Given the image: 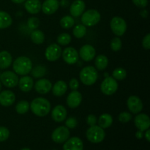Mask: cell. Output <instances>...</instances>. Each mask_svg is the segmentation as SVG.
Segmentation results:
<instances>
[{
	"label": "cell",
	"instance_id": "9",
	"mask_svg": "<svg viewBox=\"0 0 150 150\" xmlns=\"http://www.w3.org/2000/svg\"><path fill=\"white\" fill-rule=\"evenodd\" d=\"M70 136V130L67 127L60 126L54 130L51 135L52 140L57 144L65 142Z\"/></svg>",
	"mask_w": 150,
	"mask_h": 150
},
{
	"label": "cell",
	"instance_id": "13",
	"mask_svg": "<svg viewBox=\"0 0 150 150\" xmlns=\"http://www.w3.org/2000/svg\"><path fill=\"white\" fill-rule=\"evenodd\" d=\"M134 123L138 130L145 131L150 127V119L146 114H139L135 117Z\"/></svg>",
	"mask_w": 150,
	"mask_h": 150
},
{
	"label": "cell",
	"instance_id": "45",
	"mask_svg": "<svg viewBox=\"0 0 150 150\" xmlns=\"http://www.w3.org/2000/svg\"><path fill=\"white\" fill-rule=\"evenodd\" d=\"M136 136L138 139H141L144 137V132L141 131V130H138L136 133Z\"/></svg>",
	"mask_w": 150,
	"mask_h": 150
},
{
	"label": "cell",
	"instance_id": "14",
	"mask_svg": "<svg viewBox=\"0 0 150 150\" xmlns=\"http://www.w3.org/2000/svg\"><path fill=\"white\" fill-rule=\"evenodd\" d=\"M79 54L83 61L90 62L95 57L96 51L92 45H89V44H86L80 48Z\"/></svg>",
	"mask_w": 150,
	"mask_h": 150
},
{
	"label": "cell",
	"instance_id": "44",
	"mask_svg": "<svg viewBox=\"0 0 150 150\" xmlns=\"http://www.w3.org/2000/svg\"><path fill=\"white\" fill-rule=\"evenodd\" d=\"M69 86L72 90H77L79 87V82L76 79H72L69 82Z\"/></svg>",
	"mask_w": 150,
	"mask_h": 150
},
{
	"label": "cell",
	"instance_id": "34",
	"mask_svg": "<svg viewBox=\"0 0 150 150\" xmlns=\"http://www.w3.org/2000/svg\"><path fill=\"white\" fill-rule=\"evenodd\" d=\"M30 73H32V76L36 78V79L42 78L46 73V68L44 66L38 65L34 67V68H32Z\"/></svg>",
	"mask_w": 150,
	"mask_h": 150
},
{
	"label": "cell",
	"instance_id": "48",
	"mask_svg": "<svg viewBox=\"0 0 150 150\" xmlns=\"http://www.w3.org/2000/svg\"><path fill=\"white\" fill-rule=\"evenodd\" d=\"M13 3H16V4H21V3L24 2L26 0H11Z\"/></svg>",
	"mask_w": 150,
	"mask_h": 150
},
{
	"label": "cell",
	"instance_id": "1",
	"mask_svg": "<svg viewBox=\"0 0 150 150\" xmlns=\"http://www.w3.org/2000/svg\"><path fill=\"white\" fill-rule=\"evenodd\" d=\"M29 105L32 112L39 117H45L51 111V103L48 100L43 98H35Z\"/></svg>",
	"mask_w": 150,
	"mask_h": 150
},
{
	"label": "cell",
	"instance_id": "8",
	"mask_svg": "<svg viewBox=\"0 0 150 150\" xmlns=\"http://www.w3.org/2000/svg\"><path fill=\"white\" fill-rule=\"evenodd\" d=\"M18 75L14 72L4 71L0 74V81L6 87H15L18 83Z\"/></svg>",
	"mask_w": 150,
	"mask_h": 150
},
{
	"label": "cell",
	"instance_id": "12",
	"mask_svg": "<svg viewBox=\"0 0 150 150\" xmlns=\"http://www.w3.org/2000/svg\"><path fill=\"white\" fill-rule=\"evenodd\" d=\"M127 105L130 112L133 114H139L143 109V103L142 100L136 95H131L127 100Z\"/></svg>",
	"mask_w": 150,
	"mask_h": 150
},
{
	"label": "cell",
	"instance_id": "38",
	"mask_svg": "<svg viewBox=\"0 0 150 150\" xmlns=\"http://www.w3.org/2000/svg\"><path fill=\"white\" fill-rule=\"evenodd\" d=\"M132 120V114L129 112H122L119 115V121L122 123L129 122Z\"/></svg>",
	"mask_w": 150,
	"mask_h": 150
},
{
	"label": "cell",
	"instance_id": "22",
	"mask_svg": "<svg viewBox=\"0 0 150 150\" xmlns=\"http://www.w3.org/2000/svg\"><path fill=\"white\" fill-rule=\"evenodd\" d=\"M19 89L23 92H29L34 86V81L31 76H23L18 80Z\"/></svg>",
	"mask_w": 150,
	"mask_h": 150
},
{
	"label": "cell",
	"instance_id": "21",
	"mask_svg": "<svg viewBox=\"0 0 150 150\" xmlns=\"http://www.w3.org/2000/svg\"><path fill=\"white\" fill-rule=\"evenodd\" d=\"M67 110L63 105H58L54 108L51 111V117L57 122H62L67 117Z\"/></svg>",
	"mask_w": 150,
	"mask_h": 150
},
{
	"label": "cell",
	"instance_id": "40",
	"mask_svg": "<svg viewBox=\"0 0 150 150\" xmlns=\"http://www.w3.org/2000/svg\"><path fill=\"white\" fill-rule=\"evenodd\" d=\"M65 125L67 126V128L73 129L77 126L78 121L76 118L74 117H69L65 122Z\"/></svg>",
	"mask_w": 150,
	"mask_h": 150
},
{
	"label": "cell",
	"instance_id": "2",
	"mask_svg": "<svg viewBox=\"0 0 150 150\" xmlns=\"http://www.w3.org/2000/svg\"><path fill=\"white\" fill-rule=\"evenodd\" d=\"M13 68L17 75L26 76L29 74L32 69V62L29 57H18L13 63Z\"/></svg>",
	"mask_w": 150,
	"mask_h": 150
},
{
	"label": "cell",
	"instance_id": "18",
	"mask_svg": "<svg viewBox=\"0 0 150 150\" xmlns=\"http://www.w3.org/2000/svg\"><path fill=\"white\" fill-rule=\"evenodd\" d=\"M52 88V83L48 79H42L38 80L35 84V89L37 92L41 95L48 93Z\"/></svg>",
	"mask_w": 150,
	"mask_h": 150
},
{
	"label": "cell",
	"instance_id": "20",
	"mask_svg": "<svg viewBox=\"0 0 150 150\" xmlns=\"http://www.w3.org/2000/svg\"><path fill=\"white\" fill-rule=\"evenodd\" d=\"M82 101L81 94L77 90H73L67 98V105L70 108H75L79 106Z\"/></svg>",
	"mask_w": 150,
	"mask_h": 150
},
{
	"label": "cell",
	"instance_id": "50",
	"mask_svg": "<svg viewBox=\"0 0 150 150\" xmlns=\"http://www.w3.org/2000/svg\"><path fill=\"white\" fill-rule=\"evenodd\" d=\"M1 87H2V86H1V81H0V92H1Z\"/></svg>",
	"mask_w": 150,
	"mask_h": 150
},
{
	"label": "cell",
	"instance_id": "16",
	"mask_svg": "<svg viewBox=\"0 0 150 150\" xmlns=\"http://www.w3.org/2000/svg\"><path fill=\"white\" fill-rule=\"evenodd\" d=\"M86 4L83 0H75L70 7V13L72 17L78 18L81 16L85 10Z\"/></svg>",
	"mask_w": 150,
	"mask_h": 150
},
{
	"label": "cell",
	"instance_id": "51",
	"mask_svg": "<svg viewBox=\"0 0 150 150\" xmlns=\"http://www.w3.org/2000/svg\"><path fill=\"white\" fill-rule=\"evenodd\" d=\"M0 74H1V73H0Z\"/></svg>",
	"mask_w": 150,
	"mask_h": 150
},
{
	"label": "cell",
	"instance_id": "46",
	"mask_svg": "<svg viewBox=\"0 0 150 150\" xmlns=\"http://www.w3.org/2000/svg\"><path fill=\"white\" fill-rule=\"evenodd\" d=\"M141 16H142V18H147L148 16V11L146 10H143L141 11Z\"/></svg>",
	"mask_w": 150,
	"mask_h": 150
},
{
	"label": "cell",
	"instance_id": "7",
	"mask_svg": "<svg viewBox=\"0 0 150 150\" xmlns=\"http://www.w3.org/2000/svg\"><path fill=\"white\" fill-rule=\"evenodd\" d=\"M118 86V83L116 79L111 76H108L101 83V92L105 95H111L117 92Z\"/></svg>",
	"mask_w": 150,
	"mask_h": 150
},
{
	"label": "cell",
	"instance_id": "23",
	"mask_svg": "<svg viewBox=\"0 0 150 150\" xmlns=\"http://www.w3.org/2000/svg\"><path fill=\"white\" fill-rule=\"evenodd\" d=\"M24 7L30 14H38L41 10V4L40 0H26Z\"/></svg>",
	"mask_w": 150,
	"mask_h": 150
},
{
	"label": "cell",
	"instance_id": "39",
	"mask_svg": "<svg viewBox=\"0 0 150 150\" xmlns=\"http://www.w3.org/2000/svg\"><path fill=\"white\" fill-rule=\"evenodd\" d=\"M10 136V130L5 127H0V142H4Z\"/></svg>",
	"mask_w": 150,
	"mask_h": 150
},
{
	"label": "cell",
	"instance_id": "19",
	"mask_svg": "<svg viewBox=\"0 0 150 150\" xmlns=\"http://www.w3.org/2000/svg\"><path fill=\"white\" fill-rule=\"evenodd\" d=\"M83 144L79 137H73L67 139L63 146V150H83Z\"/></svg>",
	"mask_w": 150,
	"mask_h": 150
},
{
	"label": "cell",
	"instance_id": "32",
	"mask_svg": "<svg viewBox=\"0 0 150 150\" xmlns=\"http://www.w3.org/2000/svg\"><path fill=\"white\" fill-rule=\"evenodd\" d=\"M73 35L78 39L83 38L86 35V28L84 25L83 24H78L73 28Z\"/></svg>",
	"mask_w": 150,
	"mask_h": 150
},
{
	"label": "cell",
	"instance_id": "47",
	"mask_svg": "<svg viewBox=\"0 0 150 150\" xmlns=\"http://www.w3.org/2000/svg\"><path fill=\"white\" fill-rule=\"evenodd\" d=\"M144 137L148 142H150V130H149V129H147V130H146V133H145V134H144Z\"/></svg>",
	"mask_w": 150,
	"mask_h": 150
},
{
	"label": "cell",
	"instance_id": "41",
	"mask_svg": "<svg viewBox=\"0 0 150 150\" xmlns=\"http://www.w3.org/2000/svg\"><path fill=\"white\" fill-rule=\"evenodd\" d=\"M142 46L144 49L149 50L150 48V34H147L142 40Z\"/></svg>",
	"mask_w": 150,
	"mask_h": 150
},
{
	"label": "cell",
	"instance_id": "30",
	"mask_svg": "<svg viewBox=\"0 0 150 150\" xmlns=\"http://www.w3.org/2000/svg\"><path fill=\"white\" fill-rule=\"evenodd\" d=\"M60 25L62 28L65 29H70L75 24V20L73 17L70 16H65L60 19Z\"/></svg>",
	"mask_w": 150,
	"mask_h": 150
},
{
	"label": "cell",
	"instance_id": "33",
	"mask_svg": "<svg viewBox=\"0 0 150 150\" xmlns=\"http://www.w3.org/2000/svg\"><path fill=\"white\" fill-rule=\"evenodd\" d=\"M112 77L118 81H122L127 77V71L122 67H117L113 71Z\"/></svg>",
	"mask_w": 150,
	"mask_h": 150
},
{
	"label": "cell",
	"instance_id": "25",
	"mask_svg": "<svg viewBox=\"0 0 150 150\" xmlns=\"http://www.w3.org/2000/svg\"><path fill=\"white\" fill-rule=\"evenodd\" d=\"M13 62L12 55L7 51L0 52V69H7L11 65Z\"/></svg>",
	"mask_w": 150,
	"mask_h": 150
},
{
	"label": "cell",
	"instance_id": "24",
	"mask_svg": "<svg viewBox=\"0 0 150 150\" xmlns=\"http://www.w3.org/2000/svg\"><path fill=\"white\" fill-rule=\"evenodd\" d=\"M53 95L57 97H61L65 94L67 90V84L64 81H58L52 86Z\"/></svg>",
	"mask_w": 150,
	"mask_h": 150
},
{
	"label": "cell",
	"instance_id": "11",
	"mask_svg": "<svg viewBox=\"0 0 150 150\" xmlns=\"http://www.w3.org/2000/svg\"><path fill=\"white\" fill-rule=\"evenodd\" d=\"M64 61L68 64H74L79 61V54L76 48L73 47H67L62 52Z\"/></svg>",
	"mask_w": 150,
	"mask_h": 150
},
{
	"label": "cell",
	"instance_id": "29",
	"mask_svg": "<svg viewBox=\"0 0 150 150\" xmlns=\"http://www.w3.org/2000/svg\"><path fill=\"white\" fill-rule=\"evenodd\" d=\"M30 38L31 40L37 45L43 43V42L45 41V35L42 31L38 30V29H35L32 31Z\"/></svg>",
	"mask_w": 150,
	"mask_h": 150
},
{
	"label": "cell",
	"instance_id": "10",
	"mask_svg": "<svg viewBox=\"0 0 150 150\" xmlns=\"http://www.w3.org/2000/svg\"><path fill=\"white\" fill-rule=\"evenodd\" d=\"M62 52V51L60 45L57 43H53L47 47L45 51V57L48 61H57L61 57Z\"/></svg>",
	"mask_w": 150,
	"mask_h": 150
},
{
	"label": "cell",
	"instance_id": "43",
	"mask_svg": "<svg viewBox=\"0 0 150 150\" xmlns=\"http://www.w3.org/2000/svg\"><path fill=\"white\" fill-rule=\"evenodd\" d=\"M132 1L135 5L142 8H144L148 4V0H132Z\"/></svg>",
	"mask_w": 150,
	"mask_h": 150
},
{
	"label": "cell",
	"instance_id": "6",
	"mask_svg": "<svg viewBox=\"0 0 150 150\" xmlns=\"http://www.w3.org/2000/svg\"><path fill=\"white\" fill-rule=\"evenodd\" d=\"M110 26L112 32L117 36H122L127 31V23L121 17L116 16L111 19Z\"/></svg>",
	"mask_w": 150,
	"mask_h": 150
},
{
	"label": "cell",
	"instance_id": "49",
	"mask_svg": "<svg viewBox=\"0 0 150 150\" xmlns=\"http://www.w3.org/2000/svg\"><path fill=\"white\" fill-rule=\"evenodd\" d=\"M21 150H31V149H29V148H23V149H22Z\"/></svg>",
	"mask_w": 150,
	"mask_h": 150
},
{
	"label": "cell",
	"instance_id": "31",
	"mask_svg": "<svg viewBox=\"0 0 150 150\" xmlns=\"http://www.w3.org/2000/svg\"><path fill=\"white\" fill-rule=\"evenodd\" d=\"M29 103L26 100H21L16 104V111L19 114H24L29 110Z\"/></svg>",
	"mask_w": 150,
	"mask_h": 150
},
{
	"label": "cell",
	"instance_id": "35",
	"mask_svg": "<svg viewBox=\"0 0 150 150\" xmlns=\"http://www.w3.org/2000/svg\"><path fill=\"white\" fill-rule=\"evenodd\" d=\"M58 44L61 45H67L71 41V36L68 33L60 34L57 39Z\"/></svg>",
	"mask_w": 150,
	"mask_h": 150
},
{
	"label": "cell",
	"instance_id": "17",
	"mask_svg": "<svg viewBox=\"0 0 150 150\" xmlns=\"http://www.w3.org/2000/svg\"><path fill=\"white\" fill-rule=\"evenodd\" d=\"M16 101V95L10 90L0 92V104L2 106H10Z\"/></svg>",
	"mask_w": 150,
	"mask_h": 150
},
{
	"label": "cell",
	"instance_id": "28",
	"mask_svg": "<svg viewBox=\"0 0 150 150\" xmlns=\"http://www.w3.org/2000/svg\"><path fill=\"white\" fill-rule=\"evenodd\" d=\"M95 67L96 69L98 70H103L108 67V59L106 56L103 55V54H100L98 55V57L95 58Z\"/></svg>",
	"mask_w": 150,
	"mask_h": 150
},
{
	"label": "cell",
	"instance_id": "36",
	"mask_svg": "<svg viewBox=\"0 0 150 150\" xmlns=\"http://www.w3.org/2000/svg\"><path fill=\"white\" fill-rule=\"evenodd\" d=\"M122 45V42L119 38H113L111 41V44H110L111 50L113 51H115V52H117L121 49Z\"/></svg>",
	"mask_w": 150,
	"mask_h": 150
},
{
	"label": "cell",
	"instance_id": "26",
	"mask_svg": "<svg viewBox=\"0 0 150 150\" xmlns=\"http://www.w3.org/2000/svg\"><path fill=\"white\" fill-rule=\"evenodd\" d=\"M13 20L9 13L0 10V29H7L11 26Z\"/></svg>",
	"mask_w": 150,
	"mask_h": 150
},
{
	"label": "cell",
	"instance_id": "5",
	"mask_svg": "<svg viewBox=\"0 0 150 150\" xmlns=\"http://www.w3.org/2000/svg\"><path fill=\"white\" fill-rule=\"evenodd\" d=\"M100 18L101 16L99 12L95 9H91L83 12L81 15V21L82 24L85 26H92L99 23Z\"/></svg>",
	"mask_w": 150,
	"mask_h": 150
},
{
	"label": "cell",
	"instance_id": "15",
	"mask_svg": "<svg viewBox=\"0 0 150 150\" xmlns=\"http://www.w3.org/2000/svg\"><path fill=\"white\" fill-rule=\"evenodd\" d=\"M59 7L58 0H45L41 6L42 13L46 15H52L57 11Z\"/></svg>",
	"mask_w": 150,
	"mask_h": 150
},
{
	"label": "cell",
	"instance_id": "3",
	"mask_svg": "<svg viewBox=\"0 0 150 150\" xmlns=\"http://www.w3.org/2000/svg\"><path fill=\"white\" fill-rule=\"evenodd\" d=\"M79 78L83 84L91 86L98 80V73L97 69L92 66H86L81 70Z\"/></svg>",
	"mask_w": 150,
	"mask_h": 150
},
{
	"label": "cell",
	"instance_id": "4",
	"mask_svg": "<svg viewBox=\"0 0 150 150\" xmlns=\"http://www.w3.org/2000/svg\"><path fill=\"white\" fill-rule=\"evenodd\" d=\"M86 136L88 140L90 142L94 144H98L104 140L105 133L102 127L95 125L90 126V127L86 130Z\"/></svg>",
	"mask_w": 150,
	"mask_h": 150
},
{
	"label": "cell",
	"instance_id": "37",
	"mask_svg": "<svg viewBox=\"0 0 150 150\" xmlns=\"http://www.w3.org/2000/svg\"><path fill=\"white\" fill-rule=\"evenodd\" d=\"M27 26L32 30L37 29L40 26V20L37 17H31L27 21Z\"/></svg>",
	"mask_w": 150,
	"mask_h": 150
},
{
	"label": "cell",
	"instance_id": "27",
	"mask_svg": "<svg viewBox=\"0 0 150 150\" xmlns=\"http://www.w3.org/2000/svg\"><path fill=\"white\" fill-rule=\"evenodd\" d=\"M113 123V118L108 114H103L98 119V125L103 129L108 128Z\"/></svg>",
	"mask_w": 150,
	"mask_h": 150
},
{
	"label": "cell",
	"instance_id": "42",
	"mask_svg": "<svg viewBox=\"0 0 150 150\" xmlns=\"http://www.w3.org/2000/svg\"><path fill=\"white\" fill-rule=\"evenodd\" d=\"M86 123L89 125V126L95 125L97 123V117L94 114H89L88 117H86Z\"/></svg>",
	"mask_w": 150,
	"mask_h": 150
}]
</instances>
